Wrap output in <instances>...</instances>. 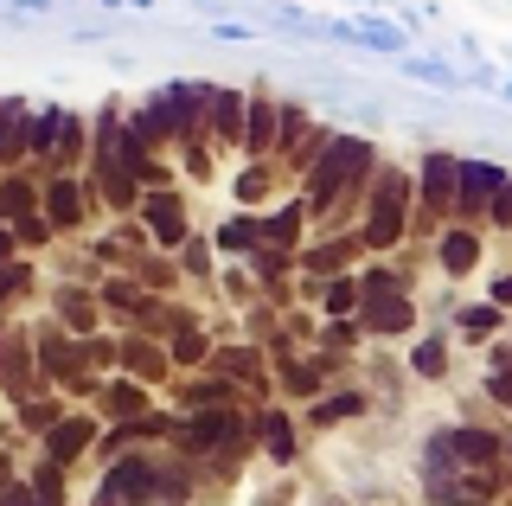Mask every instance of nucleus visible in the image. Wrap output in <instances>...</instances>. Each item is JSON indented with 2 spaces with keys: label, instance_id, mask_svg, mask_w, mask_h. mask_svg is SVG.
<instances>
[{
  "label": "nucleus",
  "instance_id": "1",
  "mask_svg": "<svg viewBox=\"0 0 512 506\" xmlns=\"http://www.w3.org/2000/svg\"><path fill=\"white\" fill-rule=\"evenodd\" d=\"M365 225H359V237H365V250H391L397 237L410 231V173L404 167H378L372 173V193H365Z\"/></svg>",
  "mask_w": 512,
  "mask_h": 506
},
{
  "label": "nucleus",
  "instance_id": "2",
  "mask_svg": "<svg viewBox=\"0 0 512 506\" xmlns=\"http://www.w3.org/2000/svg\"><path fill=\"white\" fill-rule=\"evenodd\" d=\"M455 186H461V154L429 148L416 167V205H423V225H448L455 218Z\"/></svg>",
  "mask_w": 512,
  "mask_h": 506
},
{
  "label": "nucleus",
  "instance_id": "3",
  "mask_svg": "<svg viewBox=\"0 0 512 506\" xmlns=\"http://www.w3.org/2000/svg\"><path fill=\"white\" fill-rule=\"evenodd\" d=\"M512 180V173L500 161H468L461 154V186H455V225H487L493 199H500V186Z\"/></svg>",
  "mask_w": 512,
  "mask_h": 506
},
{
  "label": "nucleus",
  "instance_id": "4",
  "mask_svg": "<svg viewBox=\"0 0 512 506\" xmlns=\"http://www.w3.org/2000/svg\"><path fill=\"white\" fill-rule=\"evenodd\" d=\"M141 225H148V237H154V250H180L186 237H192V225H186V199L173 193V186H160V193H141Z\"/></svg>",
  "mask_w": 512,
  "mask_h": 506
},
{
  "label": "nucleus",
  "instance_id": "5",
  "mask_svg": "<svg viewBox=\"0 0 512 506\" xmlns=\"http://www.w3.org/2000/svg\"><path fill=\"white\" fill-rule=\"evenodd\" d=\"M39 212L52 218V231H77L84 218L96 212V199H90V180H77V173H52L45 180V199H39Z\"/></svg>",
  "mask_w": 512,
  "mask_h": 506
},
{
  "label": "nucleus",
  "instance_id": "6",
  "mask_svg": "<svg viewBox=\"0 0 512 506\" xmlns=\"http://www.w3.org/2000/svg\"><path fill=\"white\" fill-rule=\"evenodd\" d=\"M359 327H365V334H378V340H404L410 327H416V295L410 289L365 295V302H359Z\"/></svg>",
  "mask_w": 512,
  "mask_h": 506
},
{
  "label": "nucleus",
  "instance_id": "7",
  "mask_svg": "<svg viewBox=\"0 0 512 506\" xmlns=\"http://www.w3.org/2000/svg\"><path fill=\"white\" fill-rule=\"evenodd\" d=\"M276 129H282V103L269 97V90H250V103H244V141H237V148H244L250 161H269V154H276Z\"/></svg>",
  "mask_w": 512,
  "mask_h": 506
},
{
  "label": "nucleus",
  "instance_id": "8",
  "mask_svg": "<svg viewBox=\"0 0 512 506\" xmlns=\"http://www.w3.org/2000/svg\"><path fill=\"white\" fill-rule=\"evenodd\" d=\"M32 353H39V372H45V378H71L77 366H84V353H77L71 327H52V321L32 334Z\"/></svg>",
  "mask_w": 512,
  "mask_h": 506
},
{
  "label": "nucleus",
  "instance_id": "9",
  "mask_svg": "<svg viewBox=\"0 0 512 506\" xmlns=\"http://www.w3.org/2000/svg\"><path fill=\"white\" fill-rule=\"evenodd\" d=\"M90 442H96V417H84V410H64V417L52 423V430H45V455L71 468L77 455L90 449Z\"/></svg>",
  "mask_w": 512,
  "mask_h": 506
},
{
  "label": "nucleus",
  "instance_id": "10",
  "mask_svg": "<svg viewBox=\"0 0 512 506\" xmlns=\"http://www.w3.org/2000/svg\"><path fill=\"white\" fill-rule=\"evenodd\" d=\"M64 109L58 103H32V129H26V161H39V167H52V154H58V135H64Z\"/></svg>",
  "mask_w": 512,
  "mask_h": 506
},
{
  "label": "nucleus",
  "instance_id": "11",
  "mask_svg": "<svg viewBox=\"0 0 512 506\" xmlns=\"http://www.w3.org/2000/svg\"><path fill=\"white\" fill-rule=\"evenodd\" d=\"M436 263H442V276H474L480 270V237H474V225H448L442 244H436Z\"/></svg>",
  "mask_w": 512,
  "mask_h": 506
},
{
  "label": "nucleus",
  "instance_id": "12",
  "mask_svg": "<svg viewBox=\"0 0 512 506\" xmlns=\"http://www.w3.org/2000/svg\"><path fill=\"white\" fill-rule=\"evenodd\" d=\"M231 436H237V417H231V410H199V417L180 423V442H186L192 455H199V449H218V442H231Z\"/></svg>",
  "mask_w": 512,
  "mask_h": 506
},
{
  "label": "nucleus",
  "instance_id": "13",
  "mask_svg": "<svg viewBox=\"0 0 512 506\" xmlns=\"http://www.w3.org/2000/svg\"><path fill=\"white\" fill-rule=\"evenodd\" d=\"M455 455H461V468H493L506 455V436H493V430H474V423H455Z\"/></svg>",
  "mask_w": 512,
  "mask_h": 506
},
{
  "label": "nucleus",
  "instance_id": "14",
  "mask_svg": "<svg viewBox=\"0 0 512 506\" xmlns=\"http://www.w3.org/2000/svg\"><path fill=\"white\" fill-rule=\"evenodd\" d=\"M244 103H250V90H231V84H218L212 90V129L218 141H244Z\"/></svg>",
  "mask_w": 512,
  "mask_h": 506
},
{
  "label": "nucleus",
  "instance_id": "15",
  "mask_svg": "<svg viewBox=\"0 0 512 506\" xmlns=\"http://www.w3.org/2000/svg\"><path fill=\"white\" fill-rule=\"evenodd\" d=\"M39 199H45V186H32L20 167L0 173V218H26V212H39Z\"/></svg>",
  "mask_w": 512,
  "mask_h": 506
},
{
  "label": "nucleus",
  "instance_id": "16",
  "mask_svg": "<svg viewBox=\"0 0 512 506\" xmlns=\"http://www.w3.org/2000/svg\"><path fill=\"white\" fill-rule=\"evenodd\" d=\"M301 225H308V199H288V205H276V212H263V244H288V250H295Z\"/></svg>",
  "mask_w": 512,
  "mask_h": 506
},
{
  "label": "nucleus",
  "instance_id": "17",
  "mask_svg": "<svg viewBox=\"0 0 512 506\" xmlns=\"http://www.w3.org/2000/svg\"><path fill=\"white\" fill-rule=\"evenodd\" d=\"M333 141H340V135H333L327 122H314V129L295 141V154H288V173H301V180H308V173H314L320 161H327V148H333Z\"/></svg>",
  "mask_w": 512,
  "mask_h": 506
},
{
  "label": "nucleus",
  "instance_id": "18",
  "mask_svg": "<svg viewBox=\"0 0 512 506\" xmlns=\"http://www.w3.org/2000/svg\"><path fill=\"white\" fill-rule=\"evenodd\" d=\"M256 244H263V218L256 212H237V218L218 225V250H231V257H250Z\"/></svg>",
  "mask_w": 512,
  "mask_h": 506
},
{
  "label": "nucleus",
  "instance_id": "19",
  "mask_svg": "<svg viewBox=\"0 0 512 506\" xmlns=\"http://www.w3.org/2000/svg\"><path fill=\"white\" fill-rule=\"evenodd\" d=\"M96 398H103V410H109L116 423H128V417H141V410H148V391L128 385V378H109V385H96Z\"/></svg>",
  "mask_w": 512,
  "mask_h": 506
},
{
  "label": "nucleus",
  "instance_id": "20",
  "mask_svg": "<svg viewBox=\"0 0 512 506\" xmlns=\"http://www.w3.org/2000/svg\"><path fill=\"white\" fill-rule=\"evenodd\" d=\"M346 417H365V391H340V398H320L308 410V430H340Z\"/></svg>",
  "mask_w": 512,
  "mask_h": 506
},
{
  "label": "nucleus",
  "instance_id": "21",
  "mask_svg": "<svg viewBox=\"0 0 512 506\" xmlns=\"http://www.w3.org/2000/svg\"><path fill=\"white\" fill-rule=\"evenodd\" d=\"M256 442H263L276 462H295V430H288V410H263V417H256Z\"/></svg>",
  "mask_w": 512,
  "mask_h": 506
},
{
  "label": "nucleus",
  "instance_id": "22",
  "mask_svg": "<svg viewBox=\"0 0 512 506\" xmlns=\"http://www.w3.org/2000/svg\"><path fill=\"white\" fill-rule=\"evenodd\" d=\"M410 372L416 378H429V385H436V378H448V334H423L410 346Z\"/></svg>",
  "mask_w": 512,
  "mask_h": 506
},
{
  "label": "nucleus",
  "instance_id": "23",
  "mask_svg": "<svg viewBox=\"0 0 512 506\" xmlns=\"http://www.w3.org/2000/svg\"><path fill=\"white\" fill-rule=\"evenodd\" d=\"M455 327L468 340H487V334H500V327H506V308L500 302H468V308L455 314Z\"/></svg>",
  "mask_w": 512,
  "mask_h": 506
},
{
  "label": "nucleus",
  "instance_id": "24",
  "mask_svg": "<svg viewBox=\"0 0 512 506\" xmlns=\"http://www.w3.org/2000/svg\"><path fill=\"white\" fill-rule=\"evenodd\" d=\"M84 154H90V129H84V122H64V135H58V154H52V173H77V167H84Z\"/></svg>",
  "mask_w": 512,
  "mask_h": 506
},
{
  "label": "nucleus",
  "instance_id": "25",
  "mask_svg": "<svg viewBox=\"0 0 512 506\" xmlns=\"http://www.w3.org/2000/svg\"><path fill=\"white\" fill-rule=\"evenodd\" d=\"M212 372H224V378H256V372H263V346H224V353H212Z\"/></svg>",
  "mask_w": 512,
  "mask_h": 506
},
{
  "label": "nucleus",
  "instance_id": "26",
  "mask_svg": "<svg viewBox=\"0 0 512 506\" xmlns=\"http://www.w3.org/2000/svg\"><path fill=\"white\" fill-rule=\"evenodd\" d=\"M314 122H308V103L301 97H282V129H276V154H295V141L308 135Z\"/></svg>",
  "mask_w": 512,
  "mask_h": 506
},
{
  "label": "nucleus",
  "instance_id": "27",
  "mask_svg": "<svg viewBox=\"0 0 512 506\" xmlns=\"http://www.w3.org/2000/svg\"><path fill=\"white\" fill-rule=\"evenodd\" d=\"M352 308H359V276H333L327 295H320V314H333V321H352Z\"/></svg>",
  "mask_w": 512,
  "mask_h": 506
},
{
  "label": "nucleus",
  "instance_id": "28",
  "mask_svg": "<svg viewBox=\"0 0 512 506\" xmlns=\"http://www.w3.org/2000/svg\"><path fill=\"white\" fill-rule=\"evenodd\" d=\"M122 366L135 372V378H160V372H167V346H148V340H128V346H122Z\"/></svg>",
  "mask_w": 512,
  "mask_h": 506
},
{
  "label": "nucleus",
  "instance_id": "29",
  "mask_svg": "<svg viewBox=\"0 0 512 506\" xmlns=\"http://www.w3.org/2000/svg\"><path fill=\"white\" fill-rule=\"evenodd\" d=\"M269 186H276V173H269L263 161H250L244 173H237V186H231V193H237V205L250 212V205H263V199H269Z\"/></svg>",
  "mask_w": 512,
  "mask_h": 506
},
{
  "label": "nucleus",
  "instance_id": "30",
  "mask_svg": "<svg viewBox=\"0 0 512 506\" xmlns=\"http://www.w3.org/2000/svg\"><path fill=\"white\" fill-rule=\"evenodd\" d=\"M167 359H173V366H192V359H205V366H212V340H205L199 327H186V334L167 340Z\"/></svg>",
  "mask_w": 512,
  "mask_h": 506
},
{
  "label": "nucleus",
  "instance_id": "31",
  "mask_svg": "<svg viewBox=\"0 0 512 506\" xmlns=\"http://www.w3.org/2000/svg\"><path fill=\"white\" fill-rule=\"evenodd\" d=\"M58 308H64V327H71V334H90V327H96V302H90V295L58 289Z\"/></svg>",
  "mask_w": 512,
  "mask_h": 506
},
{
  "label": "nucleus",
  "instance_id": "32",
  "mask_svg": "<svg viewBox=\"0 0 512 506\" xmlns=\"http://www.w3.org/2000/svg\"><path fill=\"white\" fill-rule=\"evenodd\" d=\"M58 417H64V404H58V398H26V404H20V423H26V430H39V436L52 430Z\"/></svg>",
  "mask_w": 512,
  "mask_h": 506
},
{
  "label": "nucleus",
  "instance_id": "33",
  "mask_svg": "<svg viewBox=\"0 0 512 506\" xmlns=\"http://www.w3.org/2000/svg\"><path fill=\"white\" fill-rule=\"evenodd\" d=\"M13 231H20V250H39V244H52V218L45 212H26V218H7Z\"/></svg>",
  "mask_w": 512,
  "mask_h": 506
},
{
  "label": "nucleus",
  "instance_id": "34",
  "mask_svg": "<svg viewBox=\"0 0 512 506\" xmlns=\"http://www.w3.org/2000/svg\"><path fill=\"white\" fill-rule=\"evenodd\" d=\"M32 494H39V500H64V462H52V455H45V462H39V474H32Z\"/></svg>",
  "mask_w": 512,
  "mask_h": 506
},
{
  "label": "nucleus",
  "instance_id": "35",
  "mask_svg": "<svg viewBox=\"0 0 512 506\" xmlns=\"http://www.w3.org/2000/svg\"><path fill=\"white\" fill-rule=\"evenodd\" d=\"M180 270L186 276H212V244H205V237H186L180 244Z\"/></svg>",
  "mask_w": 512,
  "mask_h": 506
},
{
  "label": "nucleus",
  "instance_id": "36",
  "mask_svg": "<svg viewBox=\"0 0 512 506\" xmlns=\"http://www.w3.org/2000/svg\"><path fill=\"white\" fill-rule=\"evenodd\" d=\"M180 161H186L192 180H212V148L205 141H180Z\"/></svg>",
  "mask_w": 512,
  "mask_h": 506
},
{
  "label": "nucleus",
  "instance_id": "37",
  "mask_svg": "<svg viewBox=\"0 0 512 506\" xmlns=\"http://www.w3.org/2000/svg\"><path fill=\"white\" fill-rule=\"evenodd\" d=\"M26 282H32V263H20V257L0 263V302H13V295H20Z\"/></svg>",
  "mask_w": 512,
  "mask_h": 506
},
{
  "label": "nucleus",
  "instance_id": "38",
  "mask_svg": "<svg viewBox=\"0 0 512 506\" xmlns=\"http://www.w3.org/2000/svg\"><path fill=\"white\" fill-rule=\"evenodd\" d=\"M96 302H109V308H122V314H128V308L141 302V289H135V282H103V289H96Z\"/></svg>",
  "mask_w": 512,
  "mask_h": 506
},
{
  "label": "nucleus",
  "instance_id": "39",
  "mask_svg": "<svg viewBox=\"0 0 512 506\" xmlns=\"http://www.w3.org/2000/svg\"><path fill=\"white\" fill-rule=\"evenodd\" d=\"M404 71H410V77H429V84H455V71L429 65V58H404Z\"/></svg>",
  "mask_w": 512,
  "mask_h": 506
},
{
  "label": "nucleus",
  "instance_id": "40",
  "mask_svg": "<svg viewBox=\"0 0 512 506\" xmlns=\"http://www.w3.org/2000/svg\"><path fill=\"white\" fill-rule=\"evenodd\" d=\"M487 225H500V231H512V180L500 186V199H493V212H487Z\"/></svg>",
  "mask_w": 512,
  "mask_h": 506
},
{
  "label": "nucleus",
  "instance_id": "41",
  "mask_svg": "<svg viewBox=\"0 0 512 506\" xmlns=\"http://www.w3.org/2000/svg\"><path fill=\"white\" fill-rule=\"evenodd\" d=\"M13 257H20V231L0 218V263H13Z\"/></svg>",
  "mask_w": 512,
  "mask_h": 506
},
{
  "label": "nucleus",
  "instance_id": "42",
  "mask_svg": "<svg viewBox=\"0 0 512 506\" xmlns=\"http://www.w3.org/2000/svg\"><path fill=\"white\" fill-rule=\"evenodd\" d=\"M224 289H231V302H250V270H231V276H224Z\"/></svg>",
  "mask_w": 512,
  "mask_h": 506
},
{
  "label": "nucleus",
  "instance_id": "43",
  "mask_svg": "<svg viewBox=\"0 0 512 506\" xmlns=\"http://www.w3.org/2000/svg\"><path fill=\"white\" fill-rule=\"evenodd\" d=\"M487 302H500V308H512V276H493V295Z\"/></svg>",
  "mask_w": 512,
  "mask_h": 506
},
{
  "label": "nucleus",
  "instance_id": "44",
  "mask_svg": "<svg viewBox=\"0 0 512 506\" xmlns=\"http://www.w3.org/2000/svg\"><path fill=\"white\" fill-rule=\"evenodd\" d=\"M506 455H512V430H506Z\"/></svg>",
  "mask_w": 512,
  "mask_h": 506
},
{
  "label": "nucleus",
  "instance_id": "45",
  "mask_svg": "<svg viewBox=\"0 0 512 506\" xmlns=\"http://www.w3.org/2000/svg\"><path fill=\"white\" fill-rule=\"evenodd\" d=\"M0 474H7V455H0Z\"/></svg>",
  "mask_w": 512,
  "mask_h": 506
}]
</instances>
